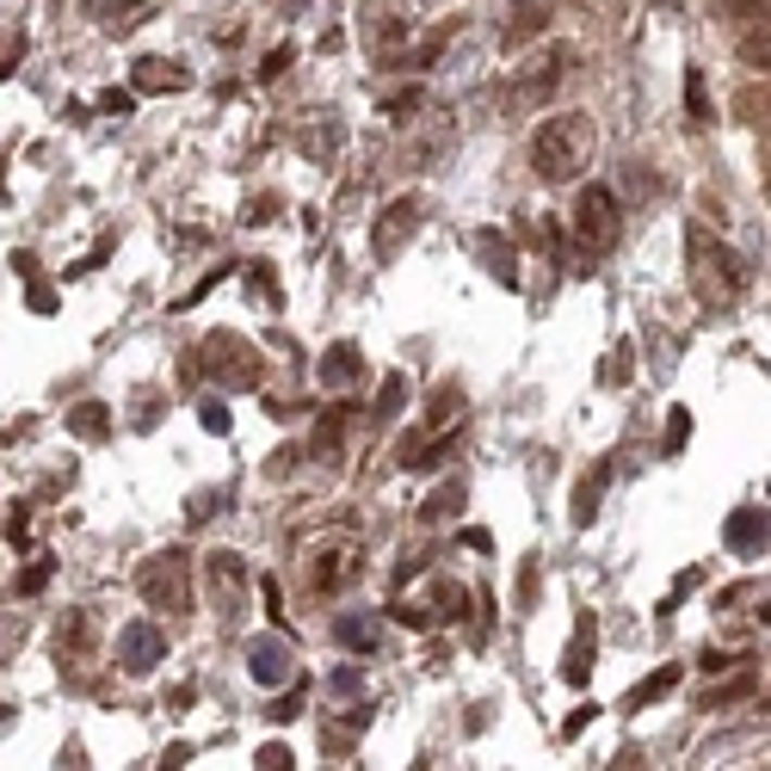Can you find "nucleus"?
I'll list each match as a JSON object with an SVG mask.
<instances>
[{"label":"nucleus","mask_w":771,"mask_h":771,"mask_svg":"<svg viewBox=\"0 0 771 771\" xmlns=\"http://www.w3.org/2000/svg\"><path fill=\"white\" fill-rule=\"evenodd\" d=\"M451 513H463V476H451L444 488H432V494H426V506H420L426 524H444Z\"/></svg>","instance_id":"412c9836"},{"label":"nucleus","mask_w":771,"mask_h":771,"mask_svg":"<svg viewBox=\"0 0 771 771\" xmlns=\"http://www.w3.org/2000/svg\"><path fill=\"white\" fill-rule=\"evenodd\" d=\"M538 31H543V7H531V13H519V25H506V50L524 43V38H538Z\"/></svg>","instance_id":"473e14b6"},{"label":"nucleus","mask_w":771,"mask_h":771,"mask_svg":"<svg viewBox=\"0 0 771 771\" xmlns=\"http://www.w3.org/2000/svg\"><path fill=\"white\" fill-rule=\"evenodd\" d=\"M617 211H623V204H617V192L611 186H580V204H574V241L586 253H605L617 241Z\"/></svg>","instance_id":"423d86ee"},{"label":"nucleus","mask_w":771,"mask_h":771,"mask_svg":"<svg viewBox=\"0 0 771 771\" xmlns=\"http://www.w3.org/2000/svg\"><path fill=\"white\" fill-rule=\"evenodd\" d=\"M198 420H204V432H216V439H223V432H229V407H223V402H204V407H198Z\"/></svg>","instance_id":"58836bf2"},{"label":"nucleus","mask_w":771,"mask_h":771,"mask_svg":"<svg viewBox=\"0 0 771 771\" xmlns=\"http://www.w3.org/2000/svg\"><path fill=\"white\" fill-rule=\"evenodd\" d=\"M149 7H154V0H93L87 13H93V20L112 31V38H124L130 25H142V13H149Z\"/></svg>","instance_id":"a211bd4d"},{"label":"nucleus","mask_w":771,"mask_h":771,"mask_svg":"<svg viewBox=\"0 0 771 771\" xmlns=\"http://www.w3.org/2000/svg\"><path fill=\"white\" fill-rule=\"evenodd\" d=\"M568 62H574V50L568 43H549L538 62H524V68H513V87H506V112L524 117V112H543L549 99H556L561 75H568Z\"/></svg>","instance_id":"20e7f679"},{"label":"nucleus","mask_w":771,"mask_h":771,"mask_svg":"<svg viewBox=\"0 0 771 771\" xmlns=\"http://www.w3.org/2000/svg\"><path fill=\"white\" fill-rule=\"evenodd\" d=\"M204 377H216L223 389H253L260 383V352L235 333H211L204 340Z\"/></svg>","instance_id":"0eeeda50"},{"label":"nucleus","mask_w":771,"mask_h":771,"mask_svg":"<svg viewBox=\"0 0 771 771\" xmlns=\"http://www.w3.org/2000/svg\"><path fill=\"white\" fill-rule=\"evenodd\" d=\"M328 692L333 697H358V692H365V673H358V667H340V673L328 679Z\"/></svg>","instance_id":"c9c22d12"},{"label":"nucleus","mask_w":771,"mask_h":771,"mask_svg":"<svg viewBox=\"0 0 771 771\" xmlns=\"http://www.w3.org/2000/svg\"><path fill=\"white\" fill-rule=\"evenodd\" d=\"M7 642H25V623H0V648Z\"/></svg>","instance_id":"de8ad7c7"},{"label":"nucleus","mask_w":771,"mask_h":771,"mask_svg":"<svg viewBox=\"0 0 771 771\" xmlns=\"http://www.w3.org/2000/svg\"><path fill=\"white\" fill-rule=\"evenodd\" d=\"M734 13L741 20H766V0H734Z\"/></svg>","instance_id":"49530a36"},{"label":"nucleus","mask_w":771,"mask_h":771,"mask_svg":"<svg viewBox=\"0 0 771 771\" xmlns=\"http://www.w3.org/2000/svg\"><path fill=\"white\" fill-rule=\"evenodd\" d=\"M673 685H679V667H660V673H648L636 692L623 697V710H648V704H660V697L673 692Z\"/></svg>","instance_id":"5701e85b"},{"label":"nucleus","mask_w":771,"mask_h":771,"mask_svg":"<svg viewBox=\"0 0 771 771\" xmlns=\"http://www.w3.org/2000/svg\"><path fill=\"white\" fill-rule=\"evenodd\" d=\"M99 112H105V117H130L136 93H130V87H105V93H99Z\"/></svg>","instance_id":"2f4dec72"},{"label":"nucleus","mask_w":771,"mask_h":771,"mask_svg":"<svg viewBox=\"0 0 771 771\" xmlns=\"http://www.w3.org/2000/svg\"><path fill=\"white\" fill-rule=\"evenodd\" d=\"M68 432H75V439H87V444L112 439V407H105V402H80V407H68Z\"/></svg>","instance_id":"6ab92c4d"},{"label":"nucleus","mask_w":771,"mask_h":771,"mask_svg":"<svg viewBox=\"0 0 771 771\" xmlns=\"http://www.w3.org/2000/svg\"><path fill=\"white\" fill-rule=\"evenodd\" d=\"M402 38H407L402 20H389V13H377V20H370V43H377V50H395Z\"/></svg>","instance_id":"c756f323"},{"label":"nucleus","mask_w":771,"mask_h":771,"mask_svg":"<svg viewBox=\"0 0 771 771\" xmlns=\"http://www.w3.org/2000/svg\"><path fill=\"white\" fill-rule=\"evenodd\" d=\"M685 439H692V414L673 407V420H667V451H685Z\"/></svg>","instance_id":"ea45409f"},{"label":"nucleus","mask_w":771,"mask_h":771,"mask_svg":"<svg viewBox=\"0 0 771 771\" xmlns=\"http://www.w3.org/2000/svg\"><path fill=\"white\" fill-rule=\"evenodd\" d=\"M204 574H211V605L223 623H241L248 617V568H241V556L235 549H216L211 561H204Z\"/></svg>","instance_id":"6e6552de"},{"label":"nucleus","mask_w":771,"mask_h":771,"mask_svg":"<svg viewBox=\"0 0 771 771\" xmlns=\"http://www.w3.org/2000/svg\"><path fill=\"white\" fill-rule=\"evenodd\" d=\"M192 75H186V62H167V56H142L130 75V93H186Z\"/></svg>","instance_id":"f8f14e48"},{"label":"nucleus","mask_w":771,"mask_h":771,"mask_svg":"<svg viewBox=\"0 0 771 771\" xmlns=\"http://www.w3.org/2000/svg\"><path fill=\"white\" fill-rule=\"evenodd\" d=\"M685 260H692V290H697V303L710 308H734L741 296H747L753 285V266L741 260V253L722 241V235H710L704 223H692L685 229Z\"/></svg>","instance_id":"f257e3e1"},{"label":"nucleus","mask_w":771,"mask_h":771,"mask_svg":"<svg viewBox=\"0 0 771 771\" xmlns=\"http://www.w3.org/2000/svg\"><path fill=\"white\" fill-rule=\"evenodd\" d=\"M685 112H692V124H710V93H704V68H685Z\"/></svg>","instance_id":"bb28decb"},{"label":"nucleus","mask_w":771,"mask_h":771,"mask_svg":"<svg viewBox=\"0 0 771 771\" xmlns=\"http://www.w3.org/2000/svg\"><path fill=\"white\" fill-rule=\"evenodd\" d=\"M278 216V192H266V198H248V216L241 223H271Z\"/></svg>","instance_id":"79ce46f5"},{"label":"nucleus","mask_w":771,"mask_h":771,"mask_svg":"<svg viewBox=\"0 0 771 771\" xmlns=\"http://www.w3.org/2000/svg\"><path fill=\"white\" fill-rule=\"evenodd\" d=\"M593 149H598V130L586 112H561L549 117L538 130V142H531V167H538V179H549V186H561V179H580L586 167H593Z\"/></svg>","instance_id":"f03ea898"},{"label":"nucleus","mask_w":771,"mask_h":771,"mask_svg":"<svg viewBox=\"0 0 771 771\" xmlns=\"http://www.w3.org/2000/svg\"><path fill=\"white\" fill-rule=\"evenodd\" d=\"M593 642H598V623H593V611H580V623H574V642H568V660H561V679L568 685H586L593 679Z\"/></svg>","instance_id":"ddd939ff"},{"label":"nucleus","mask_w":771,"mask_h":771,"mask_svg":"<svg viewBox=\"0 0 771 771\" xmlns=\"http://www.w3.org/2000/svg\"><path fill=\"white\" fill-rule=\"evenodd\" d=\"M25 62V31H0V80Z\"/></svg>","instance_id":"7c9ffc66"},{"label":"nucleus","mask_w":771,"mask_h":771,"mask_svg":"<svg viewBox=\"0 0 771 771\" xmlns=\"http://www.w3.org/2000/svg\"><path fill=\"white\" fill-rule=\"evenodd\" d=\"M722 538H729L734 556H766V513H759V506H741Z\"/></svg>","instance_id":"2eb2a0df"},{"label":"nucleus","mask_w":771,"mask_h":771,"mask_svg":"<svg viewBox=\"0 0 771 771\" xmlns=\"http://www.w3.org/2000/svg\"><path fill=\"white\" fill-rule=\"evenodd\" d=\"M290 62H296V43H278V50H271L266 62H260V80H278L290 68Z\"/></svg>","instance_id":"f704fd0d"},{"label":"nucleus","mask_w":771,"mask_h":771,"mask_svg":"<svg viewBox=\"0 0 771 771\" xmlns=\"http://www.w3.org/2000/svg\"><path fill=\"white\" fill-rule=\"evenodd\" d=\"M414 229H420V198L407 192V198H395V204L377 216V229H370V253H377V260H395V253L414 241Z\"/></svg>","instance_id":"9d476101"},{"label":"nucleus","mask_w":771,"mask_h":771,"mask_svg":"<svg viewBox=\"0 0 771 771\" xmlns=\"http://www.w3.org/2000/svg\"><path fill=\"white\" fill-rule=\"evenodd\" d=\"M605 383H611V389H623V383H630V340H617L611 365H605Z\"/></svg>","instance_id":"72a5a7b5"},{"label":"nucleus","mask_w":771,"mask_h":771,"mask_svg":"<svg viewBox=\"0 0 771 771\" xmlns=\"http://www.w3.org/2000/svg\"><path fill=\"white\" fill-rule=\"evenodd\" d=\"M248 285H253V296H266V303H271V308L285 303V290H278V278H271V271H266V266H253V278H248Z\"/></svg>","instance_id":"4c0bfd02"},{"label":"nucleus","mask_w":771,"mask_h":771,"mask_svg":"<svg viewBox=\"0 0 771 771\" xmlns=\"http://www.w3.org/2000/svg\"><path fill=\"white\" fill-rule=\"evenodd\" d=\"M358 574H365V543L352 538V531H328V538L303 543V586H308V598L346 593Z\"/></svg>","instance_id":"7ed1b4c3"},{"label":"nucleus","mask_w":771,"mask_h":771,"mask_svg":"<svg viewBox=\"0 0 771 771\" xmlns=\"http://www.w3.org/2000/svg\"><path fill=\"white\" fill-rule=\"evenodd\" d=\"M7 716H13V704H0V729H7Z\"/></svg>","instance_id":"09e8293b"},{"label":"nucleus","mask_w":771,"mask_h":771,"mask_svg":"<svg viewBox=\"0 0 771 771\" xmlns=\"http://www.w3.org/2000/svg\"><path fill=\"white\" fill-rule=\"evenodd\" d=\"M260 598H266V617H271V623H285V611H278V580H260Z\"/></svg>","instance_id":"c03bdc74"},{"label":"nucleus","mask_w":771,"mask_h":771,"mask_svg":"<svg viewBox=\"0 0 771 771\" xmlns=\"http://www.w3.org/2000/svg\"><path fill=\"white\" fill-rule=\"evenodd\" d=\"M426 105V93H420V80H407V87H395V93H383V112L402 124V117H414Z\"/></svg>","instance_id":"a878e982"},{"label":"nucleus","mask_w":771,"mask_h":771,"mask_svg":"<svg viewBox=\"0 0 771 771\" xmlns=\"http://www.w3.org/2000/svg\"><path fill=\"white\" fill-rule=\"evenodd\" d=\"M365 377V352L352 346V340H333L328 352H321V365H315V383L321 389H352Z\"/></svg>","instance_id":"9b49d317"},{"label":"nucleus","mask_w":771,"mask_h":771,"mask_svg":"<svg viewBox=\"0 0 771 771\" xmlns=\"http://www.w3.org/2000/svg\"><path fill=\"white\" fill-rule=\"evenodd\" d=\"M260 771H285L290 766V747H260V759H253Z\"/></svg>","instance_id":"37998d69"},{"label":"nucleus","mask_w":771,"mask_h":771,"mask_svg":"<svg viewBox=\"0 0 771 771\" xmlns=\"http://www.w3.org/2000/svg\"><path fill=\"white\" fill-rule=\"evenodd\" d=\"M50 574H56V561H50V556H38V561H31V568H25L20 580H13V593H20V598H38L43 586H50Z\"/></svg>","instance_id":"cd10ccee"},{"label":"nucleus","mask_w":771,"mask_h":771,"mask_svg":"<svg viewBox=\"0 0 771 771\" xmlns=\"http://www.w3.org/2000/svg\"><path fill=\"white\" fill-rule=\"evenodd\" d=\"M248 673L260 679V685H285L296 667H290V648H285V642H266V636H260V642L248 648Z\"/></svg>","instance_id":"4468645a"},{"label":"nucleus","mask_w":771,"mask_h":771,"mask_svg":"<svg viewBox=\"0 0 771 771\" xmlns=\"http://www.w3.org/2000/svg\"><path fill=\"white\" fill-rule=\"evenodd\" d=\"M161 660H167V630H161V623L136 617V623H124V630H117V667H124L130 679L154 673Z\"/></svg>","instance_id":"1a4fd4ad"},{"label":"nucleus","mask_w":771,"mask_h":771,"mask_svg":"<svg viewBox=\"0 0 771 771\" xmlns=\"http://www.w3.org/2000/svg\"><path fill=\"white\" fill-rule=\"evenodd\" d=\"M352 414H358V407H328V420H321V432H315V444H308V451H315V457H333V451H340V439H346V426H352Z\"/></svg>","instance_id":"4be33fe9"},{"label":"nucleus","mask_w":771,"mask_h":771,"mask_svg":"<svg viewBox=\"0 0 771 771\" xmlns=\"http://www.w3.org/2000/svg\"><path fill=\"white\" fill-rule=\"evenodd\" d=\"M333 636H340V648H352V655H377V648H383V630H377L370 617H340Z\"/></svg>","instance_id":"aec40b11"},{"label":"nucleus","mask_w":771,"mask_h":771,"mask_svg":"<svg viewBox=\"0 0 771 771\" xmlns=\"http://www.w3.org/2000/svg\"><path fill=\"white\" fill-rule=\"evenodd\" d=\"M266 716H271V722H296V716H303V692H285Z\"/></svg>","instance_id":"a19ab883"},{"label":"nucleus","mask_w":771,"mask_h":771,"mask_svg":"<svg viewBox=\"0 0 771 771\" xmlns=\"http://www.w3.org/2000/svg\"><path fill=\"white\" fill-rule=\"evenodd\" d=\"M136 586L154 611H192V561L186 549H154L142 568H136Z\"/></svg>","instance_id":"39448f33"},{"label":"nucleus","mask_w":771,"mask_h":771,"mask_svg":"<svg viewBox=\"0 0 771 771\" xmlns=\"http://www.w3.org/2000/svg\"><path fill=\"white\" fill-rule=\"evenodd\" d=\"M605 482H611V457H605L593 476L580 482V494H574V519H580V524H593V513H598V488H605Z\"/></svg>","instance_id":"393cba45"},{"label":"nucleus","mask_w":771,"mask_h":771,"mask_svg":"<svg viewBox=\"0 0 771 771\" xmlns=\"http://www.w3.org/2000/svg\"><path fill=\"white\" fill-rule=\"evenodd\" d=\"M753 692V679H734V685H722V692H710L704 704H729V697H747Z\"/></svg>","instance_id":"a18cd8bd"},{"label":"nucleus","mask_w":771,"mask_h":771,"mask_svg":"<svg viewBox=\"0 0 771 771\" xmlns=\"http://www.w3.org/2000/svg\"><path fill=\"white\" fill-rule=\"evenodd\" d=\"M25 285H31V290H25V303H31V315H50V308H56V290L43 285V278H25Z\"/></svg>","instance_id":"e433bc0d"},{"label":"nucleus","mask_w":771,"mask_h":771,"mask_svg":"<svg viewBox=\"0 0 771 771\" xmlns=\"http://www.w3.org/2000/svg\"><path fill=\"white\" fill-rule=\"evenodd\" d=\"M340 142H346L340 117H315V124H303V130H296V149H303L308 161H321V167H328L333 154H340Z\"/></svg>","instance_id":"dca6fc26"},{"label":"nucleus","mask_w":771,"mask_h":771,"mask_svg":"<svg viewBox=\"0 0 771 771\" xmlns=\"http://www.w3.org/2000/svg\"><path fill=\"white\" fill-rule=\"evenodd\" d=\"M469 248L482 253V260H488V271H494L501 285H519V253L506 248V235H494V229H476V235H469Z\"/></svg>","instance_id":"f3484780"},{"label":"nucleus","mask_w":771,"mask_h":771,"mask_svg":"<svg viewBox=\"0 0 771 771\" xmlns=\"http://www.w3.org/2000/svg\"><path fill=\"white\" fill-rule=\"evenodd\" d=\"M402 402H407V377H383V389H377V414H383V420H395V414H402Z\"/></svg>","instance_id":"c85d7f7f"},{"label":"nucleus","mask_w":771,"mask_h":771,"mask_svg":"<svg viewBox=\"0 0 771 771\" xmlns=\"http://www.w3.org/2000/svg\"><path fill=\"white\" fill-rule=\"evenodd\" d=\"M426 611L444 617V623H457V617L469 611V593H463L457 580H439V586H432V605H426Z\"/></svg>","instance_id":"b1692460"}]
</instances>
